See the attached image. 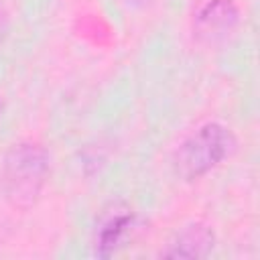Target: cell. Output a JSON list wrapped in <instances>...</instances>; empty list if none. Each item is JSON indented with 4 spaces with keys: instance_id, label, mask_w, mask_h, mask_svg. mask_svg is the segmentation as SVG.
I'll return each instance as SVG.
<instances>
[{
    "instance_id": "cell-4",
    "label": "cell",
    "mask_w": 260,
    "mask_h": 260,
    "mask_svg": "<svg viewBox=\"0 0 260 260\" xmlns=\"http://www.w3.org/2000/svg\"><path fill=\"white\" fill-rule=\"evenodd\" d=\"M136 228V213L128 207L114 205L98 221L93 236V254L98 258H110Z\"/></svg>"
},
{
    "instance_id": "cell-6",
    "label": "cell",
    "mask_w": 260,
    "mask_h": 260,
    "mask_svg": "<svg viewBox=\"0 0 260 260\" xmlns=\"http://www.w3.org/2000/svg\"><path fill=\"white\" fill-rule=\"evenodd\" d=\"M6 28H8V18H6V12L0 8V41L4 39V35H6Z\"/></svg>"
},
{
    "instance_id": "cell-3",
    "label": "cell",
    "mask_w": 260,
    "mask_h": 260,
    "mask_svg": "<svg viewBox=\"0 0 260 260\" xmlns=\"http://www.w3.org/2000/svg\"><path fill=\"white\" fill-rule=\"evenodd\" d=\"M240 24V8L234 0H209L193 20V35L199 43L215 45L225 41Z\"/></svg>"
},
{
    "instance_id": "cell-2",
    "label": "cell",
    "mask_w": 260,
    "mask_h": 260,
    "mask_svg": "<svg viewBox=\"0 0 260 260\" xmlns=\"http://www.w3.org/2000/svg\"><path fill=\"white\" fill-rule=\"evenodd\" d=\"M238 150V136L219 122H207L187 136L173 156L175 173L183 181H195Z\"/></svg>"
},
{
    "instance_id": "cell-1",
    "label": "cell",
    "mask_w": 260,
    "mask_h": 260,
    "mask_svg": "<svg viewBox=\"0 0 260 260\" xmlns=\"http://www.w3.org/2000/svg\"><path fill=\"white\" fill-rule=\"evenodd\" d=\"M49 177V152L37 140L12 144L0 169V189L4 201L16 211H28L39 201Z\"/></svg>"
},
{
    "instance_id": "cell-5",
    "label": "cell",
    "mask_w": 260,
    "mask_h": 260,
    "mask_svg": "<svg viewBox=\"0 0 260 260\" xmlns=\"http://www.w3.org/2000/svg\"><path fill=\"white\" fill-rule=\"evenodd\" d=\"M215 246V234L213 230L203 223L195 221L183 228L175 240L160 252L162 258H187V260H197V258H207Z\"/></svg>"
},
{
    "instance_id": "cell-8",
    "label": "cell",
    "mask_w": 260,
    "mask_h": 260,
    "mask_svg": "<svg viewBox=\"0 0 260 260\" xmlns=\"http://www.w3.org/2000/svg\"><path fill=\"white\" fill-rule=\"evenodd\" d=\"M128 2H144V0H128Z\"/></svg>"
},
{
    "instance_id": "cell-7",
    "label": "cell",
    "mask_w": 260,
    "mask_h": 260,
    "mask_svg": "<svg viewBox=\"0 0 260 260\" xmlns=\"http://www.w3.org/2000/svg\"><path fill=\"white\" fill-rule=\"evenodd\" d=\"M2 110H4V102H2V98H0V116H2Z\"/></svg>"
}]
</instances>
